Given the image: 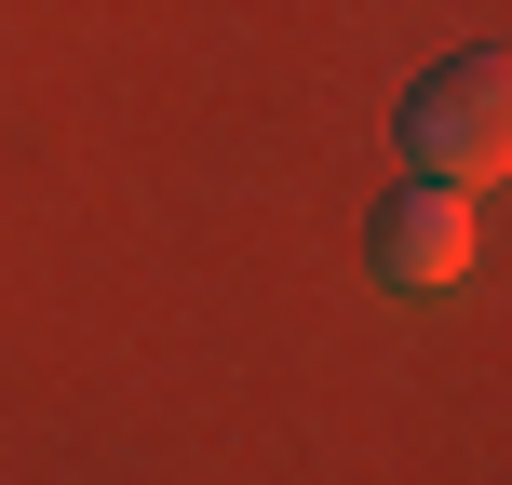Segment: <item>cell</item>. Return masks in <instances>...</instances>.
<instances>
[{
    "label": "cell",
    "mask_w": 512,
    "mask_h": 485,
    "mask_svg": "<svg viewBox=\"0 0 512 485\" xmlns=\"http://www.w3.org/2000/svg\"><path fill=\"white\" fill-rule=\"evenodd\" d=\"M364 283H378V297H459L472 283V189H445V176L378 189V216H364Z\"/></svg>",
    "instance_id": "obj_2"
},
{
    "label": "cell",
    "mask_w": 512,
    "mask_h": 485,
    "mask_svg": "<svg viewBox=\"0 0 512 485\" xmlns=\"http://www.w3.org/2000/svg\"><path fill=\"white\" fill-rule=\"evenodd\" d=\"M391 135H405V176H445V189H486L499 149H512V68L486 41L445 54V68L405 81V108H391Z\"/></svg>",
    "instance_id": "obj_1"
}]
</instances>
